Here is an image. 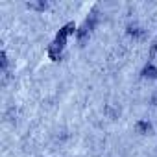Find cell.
I'll use <instances>...</instances> for the list:
<instances>
[{"label":"cell","mask_w":157,"mask_h":157,"mask_svg":"<svg viewBox=\"0 0 157 157\" xmlns=\"http://www.w3.org/2000/svg\"><path fill=\"white\" fill-rule=\"evenodd\" d=\"M150 104H151V105H157V93H155V94L151 96V100H150Z\"/></svg>","instance_id":"52a82bcc"},{"label":"cell","mask_w":157,"mask_h":157,"mask_svg":"<svg viewBox=\"0 0 157 157\" xmlns=\"http://www.w3.org/2000/svg\"><path fill=\"white\" fill-rule=\"evenodd\" d=\"M0 63H2V72H6L8 70V54H6V50H2V54H0Z\"/></svg>","instance_id":"5b68a950"},{"label":"cell","mask_w":157,"mask_h":157,"mask_svg":"<svg viewBox=\"0 0 157 157\" xmlns=\"http://www.w3.org/2000/svg\"><path fill=\"white\" fill-rule=\"evenodd\" d=\"M150 57H157V39H153V43L150 44Z\"/></svg>","instance_id":"8992f818"},{"label":"cell","mask_w":157,"mask_h":157,"mask_svg":"<svg viewBox=\"0 0 157 157\" xmlns=\"http://www.w3.org/2000/svg\"><path fill=\"white\" fill-rule=\"evenodd\" d=\"M126 33L131 37V39H142L144 37V28H140L139 24H135V22H129L128 26H126Z\"/></svg>","instance_id":"6da1fadb"},{"label":"cell","mask_w":157,"mask_h":157,"mask_svg":"<svg viewBox=\"0 0 157 157\" xmlns=\"http://www.w3.org/2000/svg\"><path fill=\"white\" fill-rule=\"evenodd\" d=\"M140 76L142 78H148V80H157V65H153L151 61L146 63L140 70Z\"/></svg>","instance_id":"7a4b0ae2"},{"label":"cell","mask_w":157,"mask_h":157,"mask_svg":"<svg viewBox=\"0 0 157 157\" xmlns=\"http://www.w3.org/2000/svg\"><path fill=\"white\" fill-rule=\"evenodd\" d=\"M135 129H137V133H140V135H148V133L153 131V126H151L148 120H139V122L135 124Z\"/></svg>","instance_id":"3957f363"},{"label":"cell","mask_w":157,"mask_h":157,"mask_svg":"<svg viewBox=\"0 0 157 157\" xmlns=\"http://www.w3.org/2000/svg\"><path fill=\"white\" fill-rule=\"evenodd\" d=\"M26 8H30V10H37V11H44V10L48 8V2H44V0H41V2H28Z\"/></svg>","instance_id":"277c9868"}]
</instances>
